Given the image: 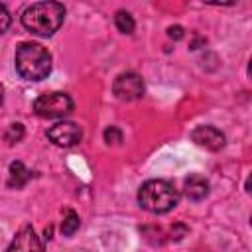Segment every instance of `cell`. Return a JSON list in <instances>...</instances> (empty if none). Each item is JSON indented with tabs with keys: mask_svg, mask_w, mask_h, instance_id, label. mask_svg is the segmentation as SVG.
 Instances as JSON below:
<instances>
[{
	"mask_svg": "<svg viewBox=\"0 0 252 252\" xmlns=\"http://www.w3.org/2000/svg\"><path fill=\"white\" fill-rule=\"evenodd\" d=\"M10 24H12V16H10L8 8L4 4H0V35L10 28Z\"/></svg>",
	"mask_w": 252,
	"mask_h": 252,
	"instance_id": "9a60e30c",
	"label": "cell"
},
{
	"mask_svg": "<svg viewBox=\"0 0 252 252\" xmlns=\"http://www.w3.org/2000/svg\"><path fill=\"white\" fill-rule=\"evenodd\" d=\"M65 20V6L59 2H33L22 12V26L41 37L53 35Z\"/></svg>",
	"mask_w": 252,
	"mask_h": 252,
	"instance_id": "6da1fadb",
	"label": "cell"
},
{
	"mask_svg": "<svg viewBox=\"0 0 252 252\" xmlns=\"http://www.w3.org/2000/svg\"><path fill=\"white\" fill-rule=\"evenodd\" d=\"M104 142L106 144H120L122 142V132L116 126H108L104 130Z\"/></svg>",
	"mask_w": 252,
	"mask_h": 252,
	"instance_id": "5bb4252c",
	"label": "cell"
},
{
	"mask_svg": "<svg viewBox=\"0 0 252 252\" xmlns=\"http://www.w3.org/2000/svg\"><path fill=\"white\" fill-rule=\"evenodd\" d=\"M2 98H4V89H2V85H0V104H2Z\"/></svg>",
	"mask_w": 252,
	"mask_h": 252,
	"instance_id": "e0dca14e",
	"label": "cell"
},
{
	"mask_svg": "<svg viewBox=\"0 0 252 252\" xmlns=\"http://www.w3.org/2000/svg\"><path fill=\"white\" fill-rule=\"evenodd\" d=\"M47 138H49L55 146L69 148V146H75L77 142H81V138H83V130H81V126L75 124V122L63 120V122L53 124V126L47 130Z\"/></svg>",
	"mask_w": 252,
	"mask_h": 252,
	"instance_id": "8992f818",
	"label": "cell"
},
{
	"mask_svg": "<svg viewBox=\"0 0 252 252\" xmlns=\"http://www.w3.org/2000/svg\"><path fill=\"white\" fill-rule=\"evenodd\" d=\"M71 110L73 100L67 93H45L33 102V112L41 118H65Z\"/></svg>",
	"mask_w": 252,
	"mask_h": 252,
	"instance_id": "277c9868",
	"label": "cell"
},
{
	"mask_svg": "<svg viewBox=\"0 0 252 252\" xmlns=\"http://www.w3.org/2000/svg\"><path fill=\"white\" fill-rule=\"evenodd\" d=\"M16 71L26 81H41L51 73V53L41 43L24 41L16 47Z\"/></svg>",
	"mask_w": 252,
	"mask_h": 252,
	"instance_id": "7a4b0ae2",
	"label": "cell"
},
{
	"mask_svg": "<svg viewBox=\"0 0 252 252\" xmlns=\"http://www.w3.org/2000/svg\"><path fill=\"white\" fill-rule=\"evenodd\" d=\"M4 138H6L8 144H16V142H20V140L24 138V124H20V122L10 124V128L6 130Z\"/></svg>",
	"mask_w": 252,
	"mask_h": 252,
	"instance_id": "4fadbf2b",
	"label": "cell"
},
{
	"mask_svg": "<svg viewBox=\"0 0 252 252\" xmlns=\"http://www.w3.org/2000/svg\"><path fill=\"white\" fill-rule=\"evenodd\" d=\"M79 222H81V220H79V215H77L75 211L67 209L63 220H61V232H63L65 236H73V234L79 230Z\"/></svg>",
	"mask_w": 252,
	"mask_h": 252,
	"instance_id": "7c38bea8",
	"label": "cell"
},
{
	"mask_svg": "<svg viewBox=\"0 0 252 252\" xmlns=\"http://www.w3.org/2000/svg\"><path fill=\"white\" fill-rule=\"evenodd\" d=\"M167 35L173 37V39H181L183 37V28L181 26H171V28H167Z\"/></svg>",
	"mask_w": 252,
	"mask_h": 252,
	"instance_id": "2e32d148",
	"label": "cell"
},
{
	"mask_svg": "<svg viewBox=\"0 0 252 252\" xmlns=\"http://www.w3.org/2000/svg\"><path fill=\"white\" fill-rule=\"evenodd\" d=\"M6 252H43V244L32 226H24Z\"/></svg>",
	"mask_w": 252,
	"mask_h": 252,
	"instance_id": "ba28073f",
	"label": "cell"
},
{
	"mask_svg": "<svg viewBox=\"0 0 252 252\" xmlns=\"http://www.w3.org/2000/svg\"><path fill=\"white\" fill-rule=\"evenodd\" d=\"M144 79L134 73V71H126V73H120L114 83H112V93L118 100H124V102H130V100H138L144 96Z\"/></svg>",
	"mask_w": 252,
	"mask_h": 252,
	"instance_id": "5b68a950",
	"label": "cell"
},
{
	"mask_svg": "<svg viewBox=\"0 0 252 252\" xmlns=\"http://www.w3.org/2000/svg\"><path fill=\"white\" fill-rule=\"evenodd\" d=\"M191 140L201 146V148H207L211 152H219L222 146H224V134L220 130H217L215 126H197L193 132H191Z\"/></svg>",
	"mask_w": 252,
	"mask_h": 252,
	"instance_id": "52a82bcc",
	"label": "cell"
},
{
	"mask_svg": "<svg viewBox=\"0 0 252 252\" xmlns=\"http://www.w3.org/2000/svg\"><path fill=\"white\" fill-rule=\"evenodd\" d=\"M209 195V181L203 175H189L185 179V197L191 201H201Z\"/></svg>",
	"mask_w": 252,
	"mask_h": 252,
	"instance_id": "9c48e42d",
	"label": "cell"
},
{
	"mask_svg": "<svg viewBox=\"0 0 252 252\" xmlns=\"http://www.w3.org/2000/svg\"><path fill=\"white\" fill-rule=\"evenodd\" d=\"M138 203L154 215H163L179 203V191L165 179H150L138 189Z\"/></svg>",
	"mask_w": 252,
	"mask_h": 252,
	"instance_id": "3957f363",
	"label": "cell"
},
{
	"mask_svg": "<svg viewBox=\"0 0 252 252\" xmlns=\"http://www.w3.org/2000/svg\"><path fill=\"white\" fill-rule=\"evenodd\" d=\"M30 179V171L26 169V165L22 161H12L10 163V179L8 185L10 187H24Z\"/></svg>",
	"mask_w": 252,
	"mask_h": 252,
	"instance_id": "30bf717a",
	"label": "cell"
},
{
	"mask_svg": "<svg viewBox=\"0 0 252 252\" xmlns=\"http://www.w3.org/2000/svg\"><path fill=\"white\" fill-rule=\"evenodd\" d=\"M114 24H116L118 32L128 33V35H130V33L134 32V28H136L132 14H130V12H126V10H118V12L114 14Z\"/></svg>",
	"mask_w": 252,
	"mask_h": 252,
	"instance_id": "8fae6325",
	"label": "cell"
}]
</instances>
